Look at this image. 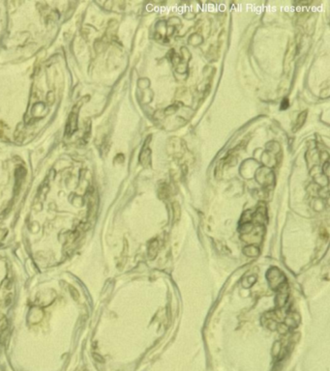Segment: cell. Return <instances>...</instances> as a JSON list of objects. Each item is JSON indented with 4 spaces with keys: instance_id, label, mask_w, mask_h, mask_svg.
<instances>
[{
    "instance_id": "6da1fadb",
    "label": "cell",
    "mask_w": 330,
    "mask_h": 371,
    "mask_svg": "<svg viewBox=\"0 0 330 371\" xmlns=\"http://www.w3.org/2000/svg\"><path fill=\"white\" fill-rule=\"evenodd\" d=\"M266 276H267V281L269 283L270 287L273 289H279L281 286L284 285V283L286 281L284 274L277 268H271L267 272Z\"/></svg>"
},
{
    "instance_id": "7a4b0ae2",
    "label": "cell",
    "mask_w": 330,
    "mask_h": 371,
    "mask_svg": "<svg viewBox=\"0 0 330 371\" xmlns=\"http://www.w3.org/2000/svg\"><path fill=\"white\" fill-rule=\"evenodd\" d=\"M77 124H78V113H76L75 109H74L72 113L70 114L69 121H68V124H67V129H66L67 134L72 135L73 133H74L76 129H78Z\"/></svg>"
},
{
    "instance_id": "3957f363",
    "label": "cell",
    "mask_w": 330,
    "mask_h": 371,
    "mask_svg": "<svg viewBox=\"0 0 330 371\" xmlns=\"http://www.w3.org/2000/svg\"><path fill=\"white\" fill-rule=\"evenodd\" d=\"M243 252L247 255V256H250V257H256V256H258V253H259V250L258 249V247H255V246H250V247H246L244 250H243Z\"/></svg>"
},
{
    "instance_id": "277c9868",
    "label": "cell",
    "mask_w": 330,
    "mask_h": 371,
    "mask_svg": "<svg viewBox=\"0 0 330 371\" xmlns=\"http://www.w3.org/2000/svg\"><path fill=\"white\" fill-rule=\"evenodd\" d=\"M306 110H305V112H303L302 113H300V114L298 115V120H297V123H296V127H294V129H293L294 132H296V131H298L299 128H301V126L304 124V122L306 120Z\"/></svg>"
},
{
    "instance_id": "5b68a950",
    "label": "cell",
    "mask_w": 330,
    "mask_h": 371,
    "mask_svg": "<svg viewBox=\"0 0 330 371\" xmlns=\"http://www.w3.org/2000/svg\"><path fill=\"white\" fill-rule=\"evenodd\" d=\"M157 251H158V241L154 240L149 246V255L151 258H154L156 256Z\"/></svg>"
},
{
    "instance_id": "8992f818",
    "label": "cell",
    "mask_w": 330,
    "mask_h": 371,
    "mask_svg": "<svg viewBox=\"0 0 330 371\" xmlns=\"http://www.w3.org/2000/svg\"><path fill=\"white\" fill-rule=\"evenodd\" d=\"M150 154H151V151H150L149 148H145V150L142 152L141 159L144 158V157H145V159H143L141 161H142L145 165L146 163H149V162H150Z\"/></svg>"
},
{
    "instance_id": "52a82bcc",
    "label": "cell",
    "mask_w": 330,
    "mask_h": 371,
    "mask_svg": "<svg viewBox=\"0 0 330 371\" xmlns=\"http://www.w3.org/2000/svg\"><path fill=\"white\" fill-rule=\"evenodd\" d=\"M69 289H70V292H71V295H72L73 299H74V300H76V301H78L79 298H80L79 291L77 290L74 286H70V287H69Z\"/></svg>"
},
{
    "instance_id": "ba28073f",
    "label": "cell",
    "mask_w": 330,
    "mask_h": 371,
    "mask_svg": "<svg viewBox=\"0 0 330 371\" xmlns=\"http://www.w3.org/2000/svg\"><path fill=\"white\" fill-rule=\"evenodd\" d=\"M288 106H289V101H288V99H285V100H284L282 102L281 108H282V109H287V108H288Z\"/></svg>"
},
{
    "instance_id": "9c48e42d",
    "label": "cell",
    "mask_w": 330,
    "mask_h": 371,
    "mask_svg": "<svg viewBox=\"0 0 330 371\" xmlns=\"http://www.w3.org/2000/svg\"><path fill=\"white\" fill-rule=\"evenodd\" d=\"M4 129H5V126L2 122H0V136H3L4 134Z\"/></svg>"
}]
</instances>
